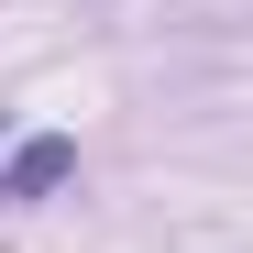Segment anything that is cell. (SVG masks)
Returning <instances> with one entry per match:
<instances>
[{"instance_id":"obj_1","label":"cell","mask_w":253,"mask_h":253,"mask_svg":"<svg viewBox=\"0 0 253 253\" xmlns=\"http://www.w3.org/2000/svg\"><path fill=\"white\" fill-rule=\"evenodd\" d=\"M44 176H66V143H22L11 176H0V198H22V187H44Z\"/></svg>"}]
</instances>
